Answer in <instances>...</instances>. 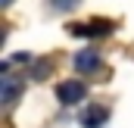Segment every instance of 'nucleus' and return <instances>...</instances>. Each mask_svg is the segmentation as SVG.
<instances>
[{
	"instance_id": "1",
	"label": "nucleus",
	"mask_w": 134,
	"mask_h": 128,
	"mask_svg": "<svg viewBox=\"0 0 134 128\" xmlns=\"http://www.w3.org/2000/svg\"><path fill=\"white\" fill-rule=\"evenodd\" d=\"M56 97H59L63 106H75V103H81V100L87 97V84H81V81H75V78L59 81V84H56Z\"/></svg>"
},
{
	"instance_id": "2",
	"label": "nucleus",
	"mask_w": 134,
	"mask_h": 128,
	"mask_svg": "<svg viewBox=\"0 0 134 128\" xmlns=\"http://www.w3.org/2000/svg\"><path fill=\"white\" fill-rule=\"evenodd\" d=\"M106 119H109V109L100 106V103H94V106L81 109V116H78L81 128H103V125H106Z\"/></svg>"
},
{
	"instance_id": "3",
	"label": "nucleus",
	"mask_w": 134,
	"mask_h": 128,
	"mask_svg": "<svg viewBox=\"0 0 134 128\" xmlns=\"http://www.w3.org/2000/svg\"><path fill=\"white\" fill-rule=\"evenodd\" d=\"M72 34H78V38H106V34L112 31V22H87V25H72L69 28Z\"/></svg>"
},
{
	"instance_id": "4",
	"label": "nucleus",
	"mask_w": 134,
	"mask_h": 128,
	"mask_svg": "<svg viewBox=\"0 0 134 128\" xmlns=\"http://www.w3.org/2000/svg\"><path fill=\"white\" fill-rule=\"evenodd\" d=\"M72 66H75L78 72H97V69H100V56H97L94 50H81V53H75Z\"/></svg>"
},
{
	"instance_id": "5",
	"label": "nucleus",
	"mask_w": 134,
	"mask_h": 128,
	"mask_svg": "<svg viewBox=\"0 0 134 128\" xmlns=\"http://www.w3.org/2000/svg\"><path fill=\"white\" fill-rule=\"evenodd\" d=\"M81 0H50V6L56 9V13H69V9H75Z\"/></svg>"
},
{
	"instance_id": "6",
	"label": "nucleus",
	"mask_w": 134,
	"mask_h": 128,
	"mask_svg": "<svg viewBox=\"0 0 134 128\" xmlns=\"http://www.w3.org/2000/svg\"><path fill=\"white\" fill-rule=\"evenodd\" d=\"M13 97H16V81L6 78V81H3V103H9Z\"/></svg>"
},
{
	"instance_id": "7",
	"label": "nucleus",
	"mask_w": 134,
	"mask_h": 128,
	"mask_svg": "<svg viewBox=\"0 0 134 128\" xmlns=\"http://www.w3.org/2000/svg\"><path fill=\"white\" fill-rule=\"evenodd\" d=\"M0 3H3V6H9V3H13V0H0Z\"/></svg>"
}]
</instances>
